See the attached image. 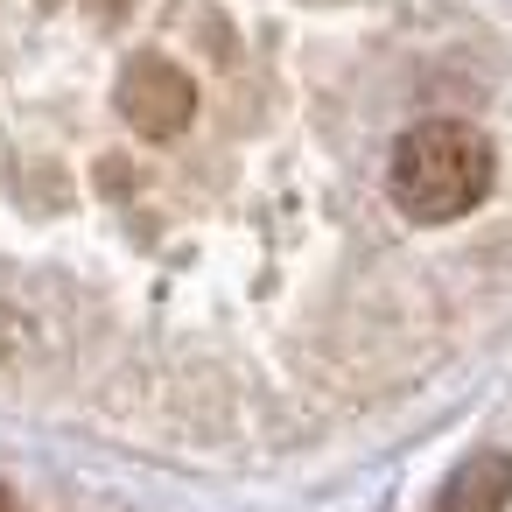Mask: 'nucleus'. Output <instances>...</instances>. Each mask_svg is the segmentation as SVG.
<instances>
[{"mask_svg": "<svg viewBox=\"0 0 512 512\" xmlns=\"http://www.w3.org/2000/svg\"><path fill=\"white\" fill-rule=\"evenodd\" d=\"M505 505H512V456H498V449L470 456L435 498V512H505Z\"/></svg>", "mask_w": 512, "mask_h": 512, "instance_id": "nucleus-3", "label": "nucleus"}, {"mask_svg": "<svg viewBox=\"0 0 512 512\" xmlns=\"http://www.w3.org/2000/svg\"><path fill=\"white\" fill-rule=\"evenodd\" d=\"M491 141L463 120H428L414 134H400L393 148V169H386V190L400 204V218L414 225H449V218H470L484 197H491Z\"/></svg>", "mask_w": 512, "mask_h": 512, "instance_id": "nucleus-1", "label": "nucleus"}, {"mask_svg": "<svg viewBox=\"0 0 512 512\" xmlns=\"http://www.w3.org/2000/svg\"><path fill=\"white\" fill-rule=\"evenodd\" d=\"M0 512H22V505H15V491H8V484H0Z\"/></svg>", "mask_w": 512, "mask_h": 512, "instance_id": "nucleus-4", "label": "nucleus"}, {"mask_svg": "<svg viewBox=\"0 0 512 512\" xmlns=\"http://www.w3.org/2000/svg\"><path fill=\"white\" fill-rule=\"evenodd\" d=\"M120 113H127V127L141 141H176L190 127V113H197V85L169 57H134L127 78H120Z\"/></svg>", "mask_w": 512, "mask_h": 512, "instance_id": "nucleus-2", "label": "nucleus"}]
</instances>
